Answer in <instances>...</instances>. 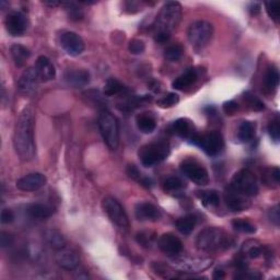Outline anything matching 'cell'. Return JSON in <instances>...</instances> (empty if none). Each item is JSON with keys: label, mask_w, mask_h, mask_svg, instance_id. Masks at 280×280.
Here are the masks:
<instances>
[{"label": "cell", "mask_w": 280, "mask_h": 280, "mask_svg": "<svg viewBox=\"0 0 280 280\" xmlns=\"http://www.w3.org/2000/svg\"><path fill=\"white\" fill-rule=\"evenodd\" d=\"M191 140L193 144L199 146L206 153L211 156L218 155L225 148L224 138L217 131L206 135L196 134Z\"/></svg>", "instance_id": "cell-8"}, {"label": "cell", "mask_w": 280, "mask_h": 280, "mask_svg": "<svg viewBox=\"0 0 280 280\" xmlns=\"http://www.w3.org/2000/svg\"><path fill=\"white\" fill-rule=\"evenodd\" d=\"M213 35V26L204 20H198L193 22L188 28L187 37L192 46L199 51L209 44Z\"/></svg>", "instance_id": "cell-6"}, {"label": "cell", "mask_w": 280, "mask_h": 280, "mask_svg": "<svg viewBox=\"0 0 280 280\" xmlns=\"http://www.w3.org/2000/svg\"><path fill=\"white\" fill-rule=\"evenodd\" d=\"M178 101H179V96L174 92H170L164 96H162L161 98H159V100L156 101V104H158L162 109H169V108H172V106L176 105Z\"/></svg>", "instance_id": "cell-39"}, {"label": "cell", "mask_w": 280, "mask_h": 280, "mask_svg": "<svg viewBox=\"0 0 280 280\" xmlns=\"http://www.w3.org/2000/svg\"><path fill=\"white\" fill-rule=\"evenodd\" d=\"M14 220V213L11 209L5 208L2 211V224L4 225H9Z\"/></svg>", "instance_id": "cell-46"}, {"label": "cell", "mask_w": 280, "mask_h": 280, "mask_svg": "<svg viewBox=\"0 0 280 280\" xmlns=\"http://www.w3.org/2000/svg\"><path fill=\"white\" fill-rule=\"evenodd\" d=\"M43 4L46 6H51V7H56V6L61 5L59 2H43Z\"/></svg>", "instance_id": "cell-51"}, {"label": "cell", "mask_w": 280, "mask_h": 280, "mask_svg": "<svg viewBox=\"0 0 280 280\" xmlns=\"http://www.w3.org/2000/svg\"><path fill=\"white\" fill-rule=\"evenodd\" d=\"M145 49H146V45H145V42L143 39L135 38V39H131L129 42L128 51L131 54L140 55V54H143L145 52Z\"/></svg>", "instance_id": "cell-42"}, {"label": "cell", "mask_w": 280, "mask_h": 280, "mask_svg": "<svg viewBox=\"0 0 280 280\" xmlns=\"http://www.w3.org/2000/svg\"><path fill=\"white\" fill-rule=\"evenodd\" d=\"M244 100L251 106V109L254 111H263L265 109L264 103H263L256 95L251 93V92H246L244 94Z\"/></svg>", "instance_id": "cell-41"}, {"label": "cell", "mask_w": 280, "mask_h": 280, "mask_svg": "<svg viewBox=\"0 0 280 280\" xmlns=\"http://www.w3.org/2000/svg\"><path fill=\"white\" fill-rule=\"evenodd\" d=\"M158 246L166 255L175 257L183 251V243L173 233H164L158 240Z\"/></svg>", "instance_id": "cell-15"}, {"label": "cell", "mask_w": 280, "mask_h": 280, "mask_svg": "<svg viewBox=\"0 0 280 280\" xmlns=\"http://www.w3.org/2000/svg\"><path fill=\"white\" fill-rule=\"evenodd\" d=\"M238 105L234 101H228L224 104V111L227 115H233L237 112Z\"/></svg>", "instance_id": "cell-47"}, {"label": "cell", "mask_w": 280, "mask_h": 280, "mask_svg": "<svg viewBox=\"0 0 280 280\" xmlns=\"http://www.w3.org/2000/svg\"><path fill=\"white\" fill-rule=\"evenodd\" d=\"M182 19V6L177 2H168L163 5L152 24L154 39L158 43H166L171 37Z\"/></svg>", "instance_id": "cell-2"}, {"label": "cell", "mask_w": 280, "mask_h": 280, "mask_svg": "<svg viewBox=\"0 0 280 280\" xmlns=\"http://www.w3.org/2000/svg\"><path fill=\"white\" fill-rule=\"evenodd\" d=\"M170 154V145L168 142H154L147 144L138 151L139 160L144 167L150 168L166 160Z\"/></svg>", "instance_id": "cell-4"}, {"label": "cell", "mask_w": 280, "mask_h": 280, "mask_svg": "<svg viewBox=\"0 0 280 280\" xmlns=\"http://www.w3.org/2000/svg\"><path fill=\"white\" fill-rule=\"evenodd\" d=\"M10 51H11V56L13 58V62L16 66H18V67H22V66H24L26 62L31 57L30 49L20 44L12 45Z\"/></svg>", "instance_id": "cell-26"}, {"label": "cell", "mask_w": 280, "mask_h": 280, "mask_svg": "<svg viewBox=\"0 0 280 280\" xmlns=\"http://www.w3.org/2000/svg\"><path fill=\"white\" fill-rule=\"evenodd\" d=\"M198 77H199L198 70L196 68H189L172 82V87L175 90L187 89L198 80Z\"/></svg>", "instance_id": "cell-23"}, {"label": "cell", "mask_w": 280, "mask_h": 280, "mask_svg": "<svg viewBox=\"0 0 280 280\" xmlns=\"http://www.w3.org/2000/svg\"><path fill=\"white\" fill-rule=\"evenodd\" d=\"M249 197L234 191L233 188L228 187L225 193V202L227 207L233 212H241L250 207Z\"/></svg>", "instance_id": "cell-16"}, {"label": "cell", "mask_w": 280, "mask_h": 280, "mask_svg": "<svg viewBox=\"0 0 280 280\" xmlns=\"http://www.w3.org/2000/svg\"><path fill=\"white\" fill-rule=\"evenodd\" d=\"M34 68L36 70V73L38 76L39 81L47 82L51 81L56 77V69L51 59L47 58L46 56H39Z\"/></svg>", "instance_id": "cell-20"}, {"label": "cell", "mask_w": 280, "mask_h": 280, "mask_svg": "<svg viewBox=\"0 0 280 280\" xmlns=\"http://www.w3.org/2000/svg\"><path fill=\"white\" fill-rule=\"evenodd\" d=\"M183 53H184L183 47L179 44H174L167 48L166 53H164V57H166V59H168L169 62L174 63V62H178L181 58H182Z\"/></svg>", "instance_id": "cell-37"}, {"label": "cell", "mask_w": 280, "mask_h": 280, "mask_svg": "<svg viewBox=\"0 0 280 280\" xmlns=\"http://www.w3.org/2000/svg\"><path fill=\"white\" fill-rule=\"evenodd\" d=\"M184 187V181L177 176H169L163 182V188L166 192H179Z\"/></svg>", "instance_id": "cell-34"}, {"label": "cell", "mask_w": 280, "mask_h": 280, "mask_svg": "<svg viewBox=\"0 0 280 280\" xmlns=\"http://www.w3.org/2000/svg\"><path fill=\"white\" fill-rule=\"evenodd\" d=\"M57 265L66 270H73L79 266V256L78 254L70 249L63 248L57 250V254L55 256Z\"/></svg>", "instance_id": "cell-18"}, {"label": "cell", "mask_w": 280, "mask_h": 280, "mask_svg": "<svg viewBox=\"0 0 280 280\" xmlns=\"http://www.w3.org/2000/svg\"><path fill=\"white\" fill-rule=\"evenodd\" d=\"M98 128L105 144L112 150H116L119 145V127L116 117L109 111H103L98 116Z\"/></svg>", "instance_id": "cell-5"}, {"label": "cell", "mask_w": 280, "mask_h": 280, "mask_svg": "<svg viewBox=\"0 0 280 280\" xmlns=\"http://www.w3.org/2000/svg\"><path fill=\"white\" fill-rule=\"evenodd\" d=\"M46 242L52 246L55 250H61L63 248H66V241L65 236L63 233L56 229H48L44 233Z\"/></svg>", "instance_id": "cell-25"}, {"label": "cell", "mask_w": 280, "mask_h": 280, "mask_svg": "<svg viewBox=\"0 0 280 280\" xmlns=\"http://www.w3.org/2000/svg\"><path fill=\"white\" fill-rule=\"evenodd\" d=\"M211 258H196V257H176L172 259V265L185 273H199L212 265Z\"/></svg>", "instance_id": "cell-11"}, {"label": "cell", "mask_w": 280, "mask_h": 280, "mask_svg": "<svg viewBox=\"0 0 280 280\" xmlns=\"http://www.w3.org/2000/svg\"><path fill=\"white\" fill-rule=\"evenodd\" d=\"M154 240V234L151 232H138L136 234V241L140 244L145 246V248H148L152 244V241Z\"/></svg>", "instance_id": "cell-44"}, {"label": "cell", "mask_w": 280, "mask_h": 280, "mask_svg": "<svg viewBox=\"0 0 280 280\" xmlns=\"http://www.w3.org/2000/svg\"><path fill=\"white\" fill-rule=\"evenodd\" d=\"M39 82L38 76L34 67H30L22 73L19 79L18 87L20 92L23 94H32L36 91L37 85Z\"/></svg>", "instance_id": "cell-17"}, {"label": "cell", "mask_w": 280, "mask_h": 280, "mask_svg": "<svg viewBox=\"0 0 280 280\" xmlns=\"http://www.w3.org/2000/svg\"><path fill=\"white\" fill-rule=\"evenodd\" d=\"M124 89H125L124 85H123L121 81L115 78H110L105 82L103 92L104 95L106 96H114L124 91Z\"/></svg>", "instance_id": "cell-33"}, {"label": "cell", "mask_w": 280, "mask_h": 280, "mask_svg": "<svg viewBox=\"0 0 280 280\" xmlns=\"http://www.w3.org/2000/svg\"><path fill=\"white\" fill-rule=\"evenodd\" d=\"M198 197L201 198L202 203L206 207H211L215 208L218 207L220 204V196L217 191H213V189H210V191H203L198 192Z\"/></svg>", "instance_id": "cell-31"}, {"label": "cell", "mask_w": 280, "mask_h": 280, "mask_svg": "<svg viewBox=\"0 0 280 280\" xmlns=\"http://www.w3.org/2000/svg\"><path fill=\"white\" fill-rule=\"evenodd\" d=\"M255 129H256V126H255L254 123L249 121L242 122L241 125L238 126V130H237L238 140H240L241 143L251 142L255 136Z\"/></svg>", "instance_id": "cell-28"}, {"label": "cell", "mask_w": 280, "mask_h": 280, "mask_svg": "<svg viewBox=\"0 0 280 280\" xmlns=\"http://www.w3.org/2000/svg\"><path fill=\"white\" fill-rule=\"evenodd\" d=\"M231 225L233 229L237 232L241 233H246V234H253L256 232V227L252 225L250 221L248 220H243V219H234Z\"/></svg>", "instance_id": "cell-35"}, {"label": "cell", "mask_w": 280, "mask_h": 280, "mask_svg": "<svg viewBox=\"0 0 280 280\" xmlns=\"http://www.w3.org/2000/svg\"><path fill=\"white\" fill-rule=\"evenodd\" d=\"M243 253L245 256H248L250 258H257L259 256H262V255L265 254V250L263 246H261L259 244H256V243H252L251 245H249L248 243L244 244L243 246Z\"/></svg>", "instance_id": "cell-38"}, {"label": "cell", "mask_w": 280, "mask_h": 280, "mask_svg": "<svg viewBox=\"0 0 280 280\" xmlns=\"http://www.w3.org/2000/svg\"><path fill=\"white\" fill-rule=\"evenodd\" d=\"M172 131L175 135L191 140L197 133L195 131L194 124L187 118H178L173 123Z\"/></svg>", "instance_id": "cell-24"}, {"label": "cell", "mask_w": 280, "mask_h": 280, "mask_svg": "<svg viewBox=\"0 0 280 280\" xmlns=\"http://www.w3.org/2000/svg\"><path fill=\"white\" fill-rule=\"evenodd\" d=\"M280 172L277 167L267 168L262 173V181L267 187H276L279 185Z\"/></svg>", "instance_id": "cell-30"}, {"label": "cell", "mask_w": 280, "mask_h": 280, "mask_svg": "<svg viewBox=\"0 0 280 280\" xmlns=\"http://www.w3.org/2000/svg\"><path fill=\"white\" fill-rule=\"evenodd\" d=\"M249 10L252 14H257L261 11V4L258 3H252L249 7Z\"/></svg>", "instance_id": "cell-49"}, {"label": "cell", "mask_w": 280, "mask_h": 280, "mask_svg": "<svg viewBox=\"0 0 280 280\" xmlns=\"http://www.w3.org/2000/svg\"><path fill=\"white\" fill-rule=\"evenodd\" d=\"M65 10L67 12L68 18L72 21H80L84 19V10L76 3H65Z\"/></svg>", "instance_id": "cell-36"}, {"label": "cell", "mask_w": 280, "mask_h": 280, "mask_svg": "<svg viewBox=\"0 0 280 280\" xmlns=\"http://www.w3.org/2000/svg\"><path fill=\"white\" fill-rule=\"evenodd\" d=\"M0 243H2L3 248H9V246L13 243V236H11L9 233L2 232V236H0Z\"/></svg>", "instance_id": "cell-48"}, {"label": "cell", "mask_w": 280, "mask_h": 280, "mask_svg": "<svg viewBox=\"0 0 280 280\" xmlns=\"http://www.w3.org/2000/svg\"><path fill=\"white\" fill-rule=\"evenodd\" d=\"M137 127L144 134H151L156 127V123L149 115L143 114L137 117Z\"/></svg>", "instance_id": "cell-32"}, {"label": "cell", "mask_w": 280, "mask_h": 280, "mask_svg": "<svg viewBox=\"0 0 280 280\" xmlns=\"http://www.w3.org/2000/svg\"><path fill=\"white\" fill-rule=\"evenodd\" d=\"M229 186L233 188L234 191L249 197V198L256 196L259 191L257 178L249 169H243L236 172Z\"/></svg>", "instance_id": "cell-7"}, {"label": "cell", "mask_w": 280, "mask_h": 280, "mask_svg": "<svg viewBox=\"0 0 280 280\" xmlns=\"http://www.w3.org/2000/svg\"><path fill=\"white\" fill-rule=\"evenodd\" d=\"M135 216L139 221H158L161 218V211L151 203H138L135 207Z\"/></svg>", "instance_id": "cell-19"}, {"label": "cell", "mask_w": 280, "mask_h": 280, "mask_svg": "<svg viewBox=\"0 0 280 280\" xmlns=\"http://www.w3.org/2000/svg\"><path fill=\"white\" fill-rule=\"evenodd\" d=\"M102 206L105 213L108 215V217L114 225H116L118 228L125 230L129 228L128 216L118 201L113 198V197L108 196L103 199Z\"/></svg>", "instance_id": "cell-9"}, {"label": "cell", "mask_w": 280, "mask_h": 280, "mask_svg": "<svg viewBox=\"0 0 280 280\" xmlns=\"http://www.w3.org/2000/svg\"><path fill=\"white\" fill-rule=\"evenodd\" d=\"M26 212L27 215L32 219L43 220V219L51 218L54 215L55 209L52 207V206H48L46 204L33 203L27 206Z\"/></svg>", "instance_id": "cell-22"}, {"label": "cell", "mask_w": 280, "mask_h": 280, "mask_svg": "<svg viewBox=\"0 0 280 280\" xmlns=\"http://www.w3.org/2000/svg\"><path fill=\"white\" fill-rule=\"evenodd\" d=\"M34 125V112L30 106H27L16 119L13 133L14 150L22 161H31L35 156Z\"/></svg>", "instance_id": "cell-1"}, {"label": "cell", "mask_w": 280, "mask_h": 280, "mask_svg": "<svg viewBox=\"0 0 280 280\" xmlns=\"http://www.w3.org/2000/svg\"><path fill=\"white\" fill-rule=\"evenodd\" d=\"M233 237L224 229L217 227L206 228L198 233L196 245L198 250L206 253H220L232 248Z\"/></svg>", "instance_id": "cell-3"}, {"label": "cell", "mask_w": 280, "mask_h": 280, "mask_svg": "<svg viewBox=\"0 0 280 280\" xmlns=\"http://www.w3.org/2000/svg\"><path fill=\"white\" fill-rule=\"evenodd\" d=\"M265 9L271 20L275 22L279 21L280 18V3L279 2H266L265 4Z\"/></svg>", "instance_id": "cell-40"}, {"label": "cell", "mask_w": 280, "mask_h": 280, "mask_svg": "<svg viewBox=\"0 0 280 280\" xmlns=\"http://www.w3.org/2000/svg\"><path fill=\"white\" fill-rule=\"evenodd\" d=\"M268 218L277 227L279 226L280 216H279V205H275L273 208H270L268 211Z\"/></svg>", "instance_id": "cell-45"}, {"label": "cell", "mask_w": 280, "mask_h": 280, "mask_svg": "<svg viewBox=\"0 0 280 280\" xmlns=\"http://www.w3.org/2000/svg\"><path fill=\"white\" fill-rule=\"evenodd\" d=\"M5 27L11 36L24 35L29 27L27 15L20 11H12L8 13L5 19Z\"/></svg>", "instance_id": "cell-12"}, {"label": "cell", "mask_w": 280, "mask_h": 280, "mask_svg": "<svg viewBox=\"0 0 280 280\" xmlns=\"http://www.w3.org/2000/svg\"><path fill=\"white\" fill-rule=\"evenodd\" d=\"M279 85V72L276 67H270L267 69L264 78V89L267 93H273L276 91Z\"/></svg>", "instance_id": "cell-29"}, {"label": "cell", "mask_w": 280, "mask_h": 280, "mask_svg": "<svg viewBox=\"0 0 280 280\" xmlns=\"http://www.w3.org/2000/svg\"><path fill=\"white\" fill-rule=\"evenodd\" d=\"M59 42L64 51L72 57H77L81 55L86 48V44L82 37L79 34H77V33L71 31L64 32L61 35Z\"/></svg>", "instance_id": "cell-13"}, {"label": "cell", "mask_w": 280, "mask_h": 280, "mask_svg": "<svg viewBox=\"0 0 280 280\" xmlns=\"http://www.w3.org/2000/svg\"><path fill=\"white\" fill-rule=\"evenodd\" d=\"M213 279H224L225 278V271L221 269H217L213 271Z\"/></svg>", "instance_id": "cell-50"}, {"label": "cell", "mask_w": 280, "mask_h": 280, "mask_svg": "<svg viewBox=\"0 0 280 280\" xmlns=\"http://www.w3.org/2000/svg\"><path fill=\"white\" fill-rule=\"evenodd\" d=\"M181 171L183 174L197 185H207L209 183V174L206 168L198 161L188 159L181 164Z\"/></svg>", "instance_id": "cell-10"}, {"label": "cell", "mask_w": 280, "mask_h": 280, "mask_svg": "<svg viewBox=\"0 0 280 280\" xmlns=\"http://www.w3.org/2000/svg\"><path fill=\"white\" fill-rule=\"evenodd\" d=\"M268 134L270 138L274 140L275 143L279 142L280 138V125H279V118L276 117L269 123L268 125Z\"/></svg>", "instance_id": "cell-43"}, {"label": "cell", "mask_w": 280, "mask_h": 280, "mask_svg": "<svg viewBox=\"0 0 280 280\" xmlns=\"http://www.w3.org/2000/svg\"><path fill=\"white\" fill-rule=\"evenodd\" d=\"M47 182L46 176L42 173L34 172L22 176L16 181V188L22 192H35L45 186Z\"/></svg>", "instance_id": "cell-14"}, {"label": "cell", "mask_w": 280, "mask_h": 280, "mask_svg": "<svg viewBox=\"0 0 280 280\" xmlns=\"http://www.w3.org/2000/svg\"><path fill=\"white\" fill-rule=\"evenodd\" d=\"M197 224V218L194 215H186L184 217H181L176 220L175 226L178 231L184 234L188 235L193 232V230Z\"/></svg>", "instance_id": "cell-27"}, {"label": "cell", "mask_w": 280, "mask_h": 280, "mask_svg": "<svg viewBox=\"0 0 280 280\" xmlns=\"http://www.w3.org/2000/svg\"><path fill=\"white\" fill-rule=\"evenodd\" d=\"M91 79L90 72L86 69H70L65 72V80L73 88L86 87Z\"/></svg>", "instance_id": "cell-21"}]
</instances>
